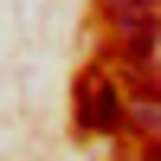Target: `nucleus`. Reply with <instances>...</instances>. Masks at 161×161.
<instances>
[{
	"mask_svg": "<svg viewBox=\"0 0 161 161\" xmlns=\"http://www.w3.org/2000/svg\"><path fill=\"white\" fill-rule=\"evenodd\" d=\"M123 123H129V97H123L103 71H90L84 84H77V129H90V136H116Z\"/></svg>",
	"mask_w": 161,
	"mask_h": 161,
	"instance_id": "nucleus-1",
	"label": "nucleus"
}]
</instances>
